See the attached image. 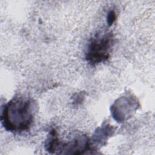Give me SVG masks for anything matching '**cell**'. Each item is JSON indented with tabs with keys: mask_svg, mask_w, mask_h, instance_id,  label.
<instances>
[{
	"mask_svg": "<svg viewBox=\"0 0 155 155\" xmlns=\"http://www.w3.org/2000/svg\"><path fill=\"white\" fill-rule=\"evenodd\" d=\"M36 107L35 101L29 97H14L3 108L1 117L3 127L11 132L28 130L33 122Z\"/></svg>",
	"mask_w": 155,
	"mask_h": 155,
	"instance_id": "obj_1",
	"label": "cell"
},
{
	"mask_svg": "<svg viewBox=\"0 0 155 155\" xmlns=\"http://www.w3.org/2000/svg\"><path fill=\"white\" fill-rule=\"evenodd\" d=\"M113 43V35L110 31L96 34L90 40L85 53L87 61L96 65L107 61Z\"/></svg>",
	"mask_w": 155,
	"mask_h": 155,
	"instance_id": "obj_2",
	"label": "cell"
},
{
	"mask_svg": "<svg viewBox=\"0 0 155 155\" xmlns=\"http://www.w3.org/2000/svg\"><path fill=\"white\" fill-rule=\"evenodd\" d=\"M116 19V14L113 10L109 12L107 15V23L109 25H112Z\"/></svg>",
	"mask_w": 155,
	"mask_h": 155,
	"instance_id": "obj_3",
	"label": "cell"
}]
</instances>
